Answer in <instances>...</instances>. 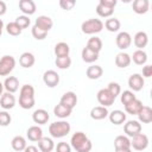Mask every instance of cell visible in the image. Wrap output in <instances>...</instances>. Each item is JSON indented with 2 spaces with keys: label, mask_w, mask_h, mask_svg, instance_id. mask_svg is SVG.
Wrapping results in <instances>:
<instances>
[{
  "label": "cell",
  "mask_w": 152,
  "mask_h": 152,
  "mask_svg": "<svg viewBox=\"0 0 152 152\" xmlns=\"http://www.w3.org/2000/svg\"><path fill=\"white\" fill-rule=\"evenodd\" d=\"M70 146L76 152H90L93 145L90 139L83 132H75L70 139Z\"/></svg>",
  "instance_id": "1"
},
{
  "label": "cell",
  "mask_w": 152,
  "mask_h": 152,
  "mask_svg": "<svg viewBox=\"0 0 152 152\" xmlns=\"http://www.w3.org/2000/svg\"><path fill=\"white\" fill-rule=\"evenodd\" d=\"M70 129H71L70 124L64 120L55 121L49 126V133L52 138H63L70 133Z\"/></svg>",
  "instance_id": "2"
},
{
  "label": "cell",
  "mask_w": 152,
  "mask_h": 152,
  "mask_svg": "<svg viewBox=\"0 0 152 152\" xmlns=\"http://www.w3.org/2000/svg\"><path fill=\"white\" fill-rule=\"evenodd\" d=\"M102 28H103V23L100 19H95V18L88 19V20L83 21L82 25H81V30L86 34H95V33H99V32L102 31Z\"/></svg>",
  "instance_id": "3"
},
{
  "label": "cell",
  "mask_w": 152,
  "mask_h": 152,
  "mask_svg": "<svg viewBox=\"0 0 152 152\" xmlns=\"http://www.w3.org/2000/svg\"><path fill=\"white\" fill-rule=\"evenodd\" d=\"M15 66V59L11 55H5L0 58V76H7Z\"/></svg>",
  "instance_id": "4"
},
{
  "label": "cell",
  "mask_w": 152,
  "mask_h": 152,
  "mask_svg": "<svg viewBox=\"0 0 152 152\" xmlns=\"http://www.w3.org/2000/svg\"><path fill=\"white\" fill-rule=\"evenodd\" d=\"M96 99H97L99 103H100L102 107H106V108H107V107H109V106H112V104L114 103V101H115L116 97H114V96L107 90V88H102V89H100V90L97 91Z\"/></svg>",
  "instance_id": "5"
},
{
  "label": "cell",
  "mask_w": 152,
  "mask_h": 152,
  "mask_svg": "<svg viewBox=\"0 0 152 152\" xmlns=\"http://www.w3.org/2000/svg\"><path fill=\"white\" fill-rule=\"evenodd\" d=\"M148 146V138L144 133H139L131 139V147L137 151H144Z\"/></svg>",
  "instance_id": "6"
},
{
  "label": "cell",
  "mask_w": 152,
  "mask_h": 152,
  "mask_svg": "<svg viewBox=\"0 0 152 152\" xmlns=\"http://www.w3.org/2000/svg\"><path fill=\"white\" fill-rule=\"evenodd\" d=\"M124 132L126 133V137H134L139 133H141V124L137 120H129L124 125Z\"/></svg>",
  "instance_id": "7"
},
{
  "label": "cell",
  "mask_w": 152,
  "mask_h": 152,
  "mask_svg": "<svg viewBox=\"0 0 152 152\" xmlns=\"http://www.w3.org/2000/svg\"><path fill=\"white\" fill-rule=\"evenodd\" d=\"M115 43H116V46L120 49V50H126L131 46L132 44V37L128 32L126 31H122V32H119L116 38H115Z\"/></svg>",
  "instance_id": "8"
},
{
  "label": "cell",
  "mask_w": 152,
  "mask_h": 152,
  "mask_svg": "<svg viewBox=\"0 0 152 152\" xmlns=\"http://www.w3.org/2000/svg\"><path fill=\"white\" fill-rule=\"evenodd\" d=\"M43 82L49 88H55L59 83V75L55 70H46L43 75Z\"/></svg>",
  "instance_id": "9"
},
{
  "label": "cell",
  "mask_w": 152,
  "mask_h": 152,
  "mask_svg": "<svg viewBox=\"0 0 152 152\" xmlns=\"http://www.w3.org/2000/svg\"><path fill=\"white\" fill-rule=\"evenodd\" d=\"M145 80L140 74H132L128 78V87L133 91H139L144 88Z\"/></svg>",
  "instance_id": "10"
},
{
  "label": "cell",
  "mask_w": 152,
  "mask_h": 152,
  "mask_svg": "<svg viewBox=\"0 0 152 152\" xmlns=\"http://www.w3.org/2000/svg\"><path fill=\"white\" fill-rule=\"evenodd\" d=\"M59 103L70 108V109H74L75 106L77 104V96L74 91H66L62 95V97L59 100Z\"/></svg>",
  "instance_id": "11"
},
{
  "label": "cell",
  "mask_w": 152,
  "mask_h": 152,
  "mask_svg": "<svg viewBox=\"0 0 152 152\" xmlns=\"http://www.w3.org/2000/svg\"><path fill=\"white\" fill-rule=\"evenodd\" d=\"M34 25H36L37 27H39L40 30H43V31H45V32H49V31L52 28V26H53V21H52V19H51L50 17H48V15H39V17L36 19Z\"/></svg>",
  "instance_id": "12"
},
{
  "label": "cell",
  "mask_w": 152,
  "mask_h": 152,
  "mask_svg": "<svg viewBox=\"0 0 152 152\" xmlns=\"http://www.w3.org/2000/svg\"><path fill=\"white\" fill-rule=\"evenodd\" d=\"M50 119V115L48 113V110L43 109V108H39V109H36L32 114V120L34 121V124H38V125H45Z\"/></svg>",
  "instance_id": "13"
},
{
  "label": "cell",
  "mask_w": 152,
  "mask_h": 152,
  "mask_svg": "<svg viewBox=\"0 0 152 152\" xmlns=\"http://www.w3.org/2000/svg\"><path fill=\"white\" fill-rule=\"evenodd\" d=\"M0 106L5 109V110H8V109H12L14 106H15V97L13 94L11 93H4L0 97Z\"/></svg>",
  "instance_id": "14"
},
{
  "label": "cell",
  "mask_w": 152,
  "mask_h": 152,
  "mask_svg": "<svg viewBox=\"0 0 152 152\" xmlns=\"http://www.w3.org/2000/svg\"><path fill=\"white\" fill-rule=\"evenodd\" d=\"M19 8L24 13V15H31L36 12V4L32 0H20L19 1Z\"/></svg>",
  "instance_id": "15"
},
{
  "label": "cell",
  "mask_w": 152,
  "mask_h": 152,
  "mask_svg": "<svg viewBox=\"0 0 152 152\" xmlns=\"http://www.w3.org/2000/svg\"><path fill=\"white\" fill-rule=\"evenodd\" d=\"M133 43H134V45L138 48V50H142V49L147 45V43H148V36H147V33L144 32V31L137 32V33L134 34Z\"/></svg>",
  "instance_id": "16"
},
{
  "label": "cell",
  "mask_w": 152,
  "mask_h": 152,
  "mask_svg": "<svg viewBox=\"0 0 152 152\" xmlns=\"http://www.w3.org/2000/svg\"><path fill=\"white\" fill-rule=\"evenodd\" d=\"M108 118H109V121L114 125H121L126 121V113L120 110V109H115V110H112L109 114H108Z\"/></svg>",
  "instance_id": "17"
},
{
  "label": "cell",
  "mask_w": 152,
  "mask_h": 152,
  "mask_svg": "<svg viewBox=\"0 0 152 152\" xmlns=\"http://www.w3.org/2000/svg\"><path fill=\"white\" fill-rule=\"evenodd\" d=\"M26 137L30 141H39L43 138V131L39 126H31L26 132Z\"/></svg>",
  "instance_id": "18"
},
{
  "label": "cell",
  "mask_w": 152,
  "mask_h": 152,
  "mask_svg": "<svg viewBox=\"0 0 152 152\" xmlns=\"http://www.w3.org/2000/svg\"><path fill=\"white\" fill-rule=\"evenodd\" d=\"M4 88L6 89L7 93H15L18 89H19V81L15 76H10V77H6L5 82H4Z\"/></svg>",
  "instance_id": "19"
},
{
  "label": "cell",
  "mask_w": 152,
  "mask_h": 152,
  "mask_svg": "<svg viewBox=\"0 0 152 152\" xmlns=\"http://www.w3.org/2000/svg\"><path fill=\"white\" fill-rule=\"evenodd\" d=\"M132 7L137 14H145L148 11L150 1L148 0H134L132 4Z\"/></svg>",
  "instance_id": "20"
},
{
  "label": "cell",
  "mask_w": 152,
  "mask_h": 152,
  "mask_svg": "<svg viewBox=\"0 0 152 152\" xmlns=\"http://www.w3.org/2000/svg\"><path fill=\"white\" fill-rule=\"evenodd\" d=\"M108 114H109L108 109L102 106H96V107L91 108V110H90V118L94 120H102V119L107 118Z\"/></svg>",
  "instance_id": "21"
},
{
  "label": "cell",
  "mask_w": 152,
  "mask_h": 152,
  "mask_svg": "<svg viewBox=\"0 0 152 152\" xmlns=\"http://www.w3.org/2000/svg\"><path fill=\"white\" fill-rule=\"evenodd\" d=\"M137 115H138L139 122L150 124L152 121V109L148 106H142V108L140 109V112Z\"/></svg>",
  "instance_id": "22"
},
{
  "label": "cell",
  "mask_w": 152,
  "mask_h": 152,
  "mask_svg": "<svg viewBox=\"0 0 152 152\" xmlns=\"http://www.w3.org/2000/svg\"><path fill=\"white\" fill-rule=\"evenodd\" d=\"M102 74H103V69L100 65H96V64H93V65L88 66L87 71H86V75L89 80H97L102 76Z\"/></svg>",
  "instance_id": "23"
},
{
  "label": "cell",
  "mask_w": 152,
  "mask_h": 152,
  "mask_svg": "<svg viewBox=\"0 0 152 152\" xmlns=\"http://www.w3.org/2000/svg\"><path fill=\"white\" fill-rule=\"evenodd\" d=\"M34 62H36V58H34L33 53H31V52H24L19 57V64L23 68H31V66H33Z\"/></svg>",
  "instance_id": "24"
},
{
  "label": "cell",
  "mask_w": 152,
  "mask_h": 152,
  "mask_svg": "<svg viewBox=\"0 0 152 152\" xmlns=\"http://www.w3.org/2000/svg\"><path fill=\"white\" fill-rule=\"evenodd\" d=\"M131 62H132L131 61V56L128 53H126V52H120L115 57V64H116L118 68H121V69L127 68L131 64Z\"/></svg>",
  "instance_id": "25"
},
{
  "label": "cell",
  "mask_w": 152,
  "mask_h": 152,
  "mask_svg": "<svg viewBox=\"0 0 152 152\" xmlns=\"http://www.w3.org/2000/svg\"><path fill=\"white\" fill-rule=\"evenodd\" d=\"M141 108H142V102L140 100L135 99L134 101H132V102H129L128 104L125 106V112L127 114H131V115H137L140 112Z\"/></svg>",
  "instance_id": "26"
},
{
  "label": "cell",
  "mask_w": 152,
  "mask_h": 152,
  "mask_svg": "<svg viewBox=\"0 0 152 152\" xmlns=\"http://www.w3.org/2000/svg\"><path fill=\"white\" fill-rule=\"evenodd\" d=\"M38 148L40 152H51L53 148H55V142L51 138H42L39 141H38Z\"/></svg>",
  "instance_id": "27"
},
{
  "label": "cell",
  "mask_w": 152,
  "mask_h": 152,
  "mask_svg": "<svg viewBox=\"0 0 152 152\" xmlns=\"http://www.w3.org/2000/svg\"><path fill=\"white\" fill-rule=\"evenodd\" d=\"M11 146H12V148H13L15 152H21V151L25 150V147H26L27 145H26V140H25L24 137H21V135H15V137L12 139V141H11Z\"/></svg>",
  "instance_id": "28"
},
{
  "label": "cell",
  "mask_w": 152,
  "mask_h": 152,
  "mask_svg": "<svg viewBox=\"0 0 152 152\" xmlns=\"http://www.w3.org/2000/svg\"><path fill=\"white\" fill-rule=\"evenodd\" d=\"M86 46H87L89 50H91V51L99 53V52L102 50V40H101L99 37L94 36V37H91V38L88 39Z\"/></svg>",
  "instance_id": "29"
},
{
  "label": "cell",
  "mask_w": 152,
  "mask_h": 152,
  "mask_svg": "<svg viewBox=\"0 0 152 152\" xmlns=\"http://www.w3.org/2000/svg\"><path fill=\"white\" fill-rule=\"evenodd\" d=\"M81 56H82L83 62H86V63H94L95 61H97V59H99V53H96V52H94V51L89 50L87 46L82 49Z\"/></svg>",
  "instance_id": "30"
},
{
  "label": "cell",
  "mask_w": 152,
  "mask_h": 152,
  "mask_svg": "<svg viewBox=\"0 0 152 152\" xmlns=\"http://www.w3.org/2000/svg\"><path fill=\"white\" fill-rule=\"evenodd\" d=\"M131 61H133L137 65H144L147 62V53L144 50H135L131 57Z\"/></svg>",
  "instance_id": "31"
},
{
  "label": "cell",
  "mask_w": 152,
  "mask_h": 152,
  "mask_svg": "<svg viewBox=\"0 0 152 152\" xmlns=\"http://www.w3.org/2000/svg\"><path fill=\"white\" fill-rule=\"evenodd\" d=\"M71 112H72V109H70V108H68V107H65V106H63L61 103L56 104L55 108H53V114L57 118H61V119H65V118L70 116Z\"/></svg>",
  "instance_id": "32"
},
{
  "label": "cell",
  "mask_w": 152,
  "mask_h": 152,
  "mask_svg": "<svg viewBox=\"0 0 152 152\" xmlns=\"http://www.w3.org/2000/svg\"><path fill=\"white\" fill-rule=\"evenodd\" d=\"M70 52V46L64 43V42H59L55 45V55L56 57H64V56H69Z\"/></svg>",
  "instance_id": "33"
},
{
  "label": "cell",
  "mask_w": 152,
  "mask_h": 152,
  "mask_svg": "<svg viewBox=\"0 0 152 152\" xmlns=\"http://www.w3.org/2000/svg\"><path fill=\"white\" fill-rule=\"evenodd\" d=\"M114 147H115V150H119V148H131V140L126 135H118L114 139Z\"/></svg>",
  "instance_id": "34"
},
{
  "label": "cell",
  "mask_w": 152,
  "mask_h": 152,
  "mask_svg": "<svg viewBox=\"0 0 152 152\" xmlns=\"http://www.w3.org/2000/svg\"><path fill=\"white\" fill-rule=\"evenodd\" d=\"M103 26H104L109 32H118V31L120 30L121 24H120V20H119V19H116V18H109V19H107V20L104 21Z\"/></svg>",
  "instance_id": "35"
},
{
  "label": "cell",
  "mask_w": 152,
  "mask_h": 152,
  "mask_svg": "<svg viewBox=\"0 0 152 152\" xmlns=\"http://www.w3.org/2000/svg\"><path fill=\"white\" fill-rule=\"evenodd\" d=\"M55 64L58 69H68L70 65H71V58L69 56H64V57H56V61H55Z\"/></svg>",
  "instance_id": "36"
},
{
  "label": "cell",
  "mask_w": 152,
  "mask_h": 152,
  "mask_svg": "<svg viewBox=\"0 0 152 152\" xmlns=\"http://www.w3.org/2000/svg\"><path fill=\"white\" fill-rule=\"evenodd\" d=\"M135 99H137V97H135V95H134V93H133L132 90H124V91L121 93V97H120L121 103H122L124 106L128 104L129 102L134 101Z\"/></svg>",
  "instance_id": "37"
},
{
  "label": "cell",
  "mask_w": 152,
  "mask_h": 152,
  "mask_svg": "<svg viewBox=\"0 0 152 152\" xmlns=\"http://www.w3.org/2000/svg\"><path fill=\"white\" fill-rule=\"evenodd\" d=\"M19 97H34V88L31 84H24L20 88Z\"/></svg>",
  "instance_id": "38"
},
{
  "label": "cell",
  "mask_w": 152,
  "mask_h": 152,
  "mask_svg": "<svg viewBox=\"0 0 152 152\" xmlns=\"http://www.w3.org/2000/svg\"><path fill=\"white\" fill-rule=\"evenodd\" d=\"M6 31H7V33L11 34V36H19L23 30L15 24V21H11V23H8V24L6 25Z\"/></svg>",
  "instance_id": "39"
},
{
  "label": "cell",
  "mask_w": 152,
  "mask_h": 152,
  "mask_svg": "<svg viewBox=\"0 0 152 152\" xmlns=\"http://www.w3.org/2000/svg\"><path fill=\"white\" fill-rule=\"evenodd\" d=\"M34 97H19V106L23 109H31L34 106Z\"/></svg>",
  "instance_id": "40"
},
{
  "label": "cell",
  "mask_w": 152,
  "mask_h": 152,
  "mask_svg": "<svg viewBox=\"0 0 152 152\" xmlns=\"http://www.w3.org/2000/svg\"><path fill=\"white\" fill-rule=\"evenodd\" d=\"M96 13L100 15V17H102V18H108V17H110L113 13H114V10H110V8H108V7H104V6H102V5H97L96 6Z\"/></svg>",
  "instance_id": "41"
},
{
  "label": "cell",
  "mask_w": 152,
  "mask_h": 152,
  "mask_svg": "<svg viewBox=\"0 0 152 152\" xmlns=\"http://www.w3.org/2000/svg\"><path fill=\"white\" fill-rule=\"evenodd\" d=\"M15 24L21 28V30H24V28H26V27H28L30 26V23H31V20H30V18L27 17V15H19V17H17L15 18Z\"/></svg>",
  "instance_id": "42"
},
{
  "label": "cell",
  "mask_w": 152,
  "mask_h": 152,
  "mask_svg": "<svg viewBox=\"0 0 152 152\" xmlns=\"http://www.w3.org/2000/svg\"><path fill=\"white\" fill-rule=\"evenodd\" d=\"M31 32H32L33 38H34V39H37V40H43V39H45V38H46V36H48V32H45V31L40 30V28H39V27H37L36 25H33V26H32Z\"/></svg>",
  "instance_id": "43"
},
{
  "label": "cell",
  "mask_w": 152,
  "mask_h": 152,
  "mask_svg": "<svg viewBox=\"0 0 152 152\" xmlns=\"http://www.w3.org/2000/svg\"><path fill=\"white\" fill-rule=\"evenodd\" d=\"M107 90H108L114 97H116V96L120 95V93H121V87H120V84L116 83V82H109L108 86H107Z\"/></svg>",
  "instance_id": "44"
},
{
  "label": "cell",
  "mask_w": 152,
  "mask_h": 152,
  "mask_svg": "<svg viewBox=\"0 0 152 152\" xmlns=\"http://www.w3.org/2000/svg\"><path fill=\"white\" fill-rule=\"evenodd\" d=\"M11 121H12L11 114L7 110H1L0 112V126L6 127V126H8L11 124Z\"/></svg>",
  "instance_id": "45"
},
{
  "label": "cell",
  "mask_w": 152,
  "mask_h": 152,
  "mask_svg": "<svg viewBox=\"0 0 152 152\" xmlns=\"http://www.w3.org/2000/svg\"><path fill=\"white\" fill-rule=\"evenodd\" d=\"M75 5H76V1H75V0H59V6H61V8L66 10V11L72 10Z\"/></svg>",
  "instance_id": "46"
},
{
  "label": "cell",
  "mask_w": 152,
  "mask_h": 152,
  "mask_svg": "<svg viewBox=\"0 0 152 152\" xmlns=\"http://www.w3.org/2000/svg\"><path fill=\"white\" fill-rule=\"evenodd\" d=\"M55 148H56V152H71V146L66 141L58 142Z\"/></svg>",
  "instance_id": "47"
},
{
  "label": "cell",
  "mask_w": 152,
  "mask_h": 152,
  "mask_svg": "<svg viewBox=\"0 0 152 152\" xmlns=\"http://www.w3.org/2000/svg\"><path fill=\"white\" fill-rule=\"evenodd\" d=\"M99 4L102 5V6H104V7H108L110 10H114V7L116 6L118 1L116 0H100Z\"/></svg>",
  "instance_id": "48"
},
{
  "label": "cell",
  "mask_w": 152,
  "mask_h": 152,
  "mask_svg": "<svg viewBox=\"0 0 152 152\" xmlns=\"http://www.w3.org/2000/svg\"><path fill=\"white\" fill-rule=\"evenodd\" d=\"M151 76H152V65L147 64V65H145V66L142 68V77L148 78V77H151Z\"/></svg>",
  "instance_id": "49"
},
{
  "label": "cell",
  "mask_w": 152,
  "mask_h": 152,
  "mask_svg": "<svg viewBox=\"0 0 152 152\" xmlns=\"http://www.w3.org/2000/svg\"><path fill=\"white\" fill-rule=\"evenodd\" d=\"M23 152H38V148L36 146H33V145H28V146L25 147V150Z\"/></svg>",
  "instance_id": "50"
},
{
  "label": "cell",
  "mask_w": 152,
  "mask_h": 152,
  "mask_svg": "<svg viewBox=\"0 0 152 152\" xmlns=\"http://www.w3.org/2000/svg\"><path fill=\"white\" fill-rule=\"evenodd\" d=\"M6 10H7L6 4H5L4 1H1V0H0V15H4V14L6 13Z\"/></svg>",
  "instance_id": "51"
},
{
  "label": "cell",
  "mask_w": 152,
  "mask_h": 152,
  "mask_svg": "<svg viewBox=\"0 0 152 152\" xmlns=\"http://www.w3.org/2000/svg\"><path fill=\"white\" fill-rule=\"evenodd\" d=\"M115 152H132L131 148H119V150H115Z\"/></svg>",
  "instance_id": "52"
},
{
  "label": "cell",
  "mask_w": 152,
  "mask_h": 152,
  "mask_svg": "<svg viewBox=\"0 0 152 152\" xmlns=\"http://www.w3.org/2000/svg\"><path fill=\"white\" fill-rule=\"evenodd\" d=\"M2 30H4V21H2V19H0V36L2 33Z\"/></svg>",
  "instance_id": "53"
},
{
  "label": "cell",
  "mask_w": 152,
  "mask_h": 152,
  "mask_svg": "<svg viewBox=\"0 0 152 152\" xmlns=\"http://www.w3.org/2000/svg\"><path fill=\"white\" fill-rule=\"evenodd\" d=\"M2 91H4V83H1V82H0V97H1V95L4 94Z\"/></svg>",
  "instance_id": "54"
}]
</instances>
